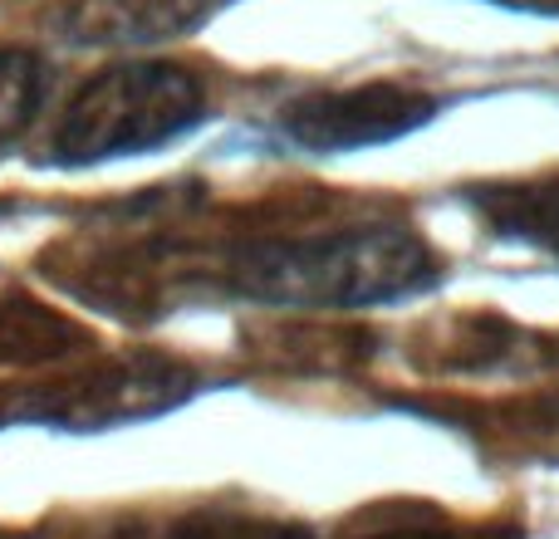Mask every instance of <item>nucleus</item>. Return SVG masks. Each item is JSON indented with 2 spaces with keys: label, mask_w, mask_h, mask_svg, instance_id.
<instances>
[{
  "label": "nucleus",
  "mask_w": 559,
  "mask_h": 539,
  "mask_svg": "<svg viewBox=\"0 0 559 539\" xmlns=\"http://www.w3.org/2000/svg\"><path fill=\"white\" fill-rule=\"evenodd\" d=\"M432 245L407 226H338V231L265 236L241 245L231 279L241 295L285 309L397 304L437 285Z\"/></svg>",
  "instance_id": "nucleus-1"
},
{
  "label": "nucleus",
  "mask_w": 559,
  "mask_h": 539,
  "mask_svg": "<svg viewBox=\"0 0 559 539\" xmlns=\"http://www.w3.org/2000/svg\"><path fill=\"white\" fill-rule=\"evenodd\" d=\"M202 113L206 88L192 69L163 64V59H123L74 88L49 153L64 167L153 153L202 123Z\"/></svg>",
  "instance_id": "nucleus-2"
},
{
  "label": "nucleus",
  "mask_w": 559,
  "mask_h": 539,
  "mask_svg": "<svg viewBox=\"0 0 559 539\" xmlns=\"http://www.w3.org/2000/svg\"><path fill=\"white\" fill-rule=\"evenodd\" d=\"M197 387V373L167 354H123L74 373L69 383H55L25 403V417L49 427H74V432H98L118 422H143L163 417L177 403H187Z\"/></svg>",
  "instance_id": "nucleus-3"
},
{
  "label": "nucleus",
  "mask_w": 559,
  "mask_h": 539,
  "mask_svg": "<svg viewBox=\"0 0 559 539\" xmlns=\"http://www.w3.org/2000/svg\"><path fill=\"white\" fill-rule=\"evenodd\" d=\"M437 113V98L417 84L373 79L348 88H309L280 108V133L305 153H358V147L397 143Z\"/></svg>",
  "instance_id": "nucleus-4"
},
{
  "label": "nucleus",
  "mask_w": 559,
  "mask_h": 539,
  "mask_svg": "<svg viewBox=\"0 0 559 539\" xmlns=\"http://www.w3.org/2000/svg\"><path fill=\"white\" fill-rule=\"evenodd\" d=\"M212 5L216 0H69L59 29L74 45L143 49L197 29Z\"/></svg>",
  "instance_id": "nucleus-5"
},
{
  "label": "nucleus",
  "mask_w": 559,
  "mask_h": 539,
  "mask_svg": "<svg viewBox=\"0 0 559 539\" xmlns=\"http://www.w3.org/2000/svg\"><path fill=\"white\" fill-rule=\"evenodd\" d=\"M491 226H501L506 236L540 245L559 261V177L555 182H525V187H491L476 196Z\"/></svg>",
  "instance_id": "nucleus-6"
},
{
  "label": "nucleus",
  "mask_w": 559,
  "mask_h": 539,
  "mask_svg": "<svg viewBox=\"0 0 559 539\" xmlns=\"http://www.w3.org/2000/svg\"><path fill=\"white\" fill-rule=\"evenodd\" d=\"M153 539H314L305 525L280 520V515H255V511H192L182 520L163 525Z\"/></svg>",
  "instance_id": "nucleus-7"
},
{
  "label": "nucleus",
  "mask_w": 559,
  "mask_h": 539,
  "mask_svg": "<svg viewBox=\"0 0 559 539\" xmlns=\"http://www.w3.org/2000/svg\"><path fill=\"white\" fill-rule=\"evenodd\" d=\"M45 104V64L29 49L0 45V147L15 143Z\"/></svg>",
  "instance_id": "nucleus-8"
},
{
  "label": "nucleus",
  "mask_w": 559,
  "mask_h": 539,
  "mask_svg": "<svg viewBox=\"0 0 559 539\" xmlns=\"http://www.w3.org/2000/svg\"><path fill=\"white\" fill-rule=\"evenodd\" d=\"M348 539H486V535L462 530V525L442 520L432 511H393V515H378L373 525H364Z\"/></svg>",
  "instance_id": "nucleus-9"
},
{
  "label": "nucleus",
  "mask_w": 559,
  "mask_h": 539,
  "mask_svg": "<svg viewBox=\"0 0 559 539\" xmlns=\"http://www.w3.org/2000/svg\"><path fill=\"white\" fill-rule=\"evenodd\" d=\"M531 436L540 442L545 456H555L559 462V387L555 393H545L540 403L531 407Z\"/></svg>",
  "instance_id": "nucleus-10"
},
{
  "label": "nucleus",
  "mask_w": 559,
  "mask_h": 539,
  "mask_svg": "<svg viewBox=\"0 0 559 539\" xmlns=\"http://www.w3.org/2000/svg\"><path fill=\"white\" fill-rule=\"evenodd\" d=\"M501 5H521V10H545V15H559V0H501Z\"/></svg>",
  "instance_id": "nucleus-11"
},
{
  "label": "nucleus",
  "mask_w": 559,
  "mask_h": 539,
  "mask_svg": "<svg viewBox=\"0 0 559 539\" xmlns=\"http://www.w3.org/2000/svg\"><path fill=\"white\" fill-rule=\"evenodd\" d=\"M0 539H15V535H5V530H0Z\"/></svg>",
  "instance_id": "nucleus-12"
}]
</instances>
